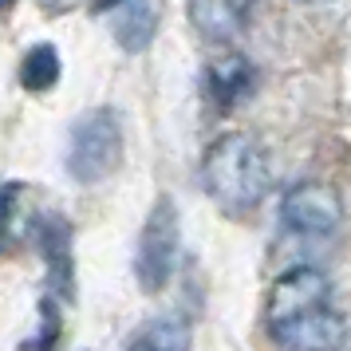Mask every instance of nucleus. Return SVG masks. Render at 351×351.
I'll list each match as a JSON object with an SVG mask.
<instances>
[{"label":"nucleus","mask_w":351,"mask_h":351,"mask_svg":"<svg viewBox=\"0 0 351 351\" xmlns=\"http://www.w3.org/2000/svg\"><path fill=\"white\" fill-rule=\"evenodd\" d=\"M119 4H123V0H91L95 12H111V8H119Z\"/></svg>","instance_id":"9b49d317"},{"label":"nucleus","mask_w":351,"mask_h":351,"mask_svg":"<svg viewBox=\"0 0 351 351\" xmlns=\"http://www.w3.org/2000/svg\"><path fill=\"white\" fill-rule=\"evenodd\" d=\"M114 40L119 48L127 51H143L150 40H154V28H158V8L154 0H123L114 8Z\"/></svg>","instance_id":"6e6552de"},{"label":"nucleus","mask_w":351,"mask_h":351,"mask_svg":"<svg viewBox=\"0 0 351 351\" xmlns=\"http://www.w3.org/2000/svg\"><path fill=\"white\" fill-rule=\"evenodd\" d=\"M20 80H24L28 91H48V87H56V80H60V56H56V48L51 44H36L24 56Z\"/></svg>","instance_id":"9d476101"},{"label":"nucleus","mask_w":351,"mask_h":351,"mask_svg":"<svg viewBox=\"0 0 351 351\" xmlns=\"http://www.w3.org/2000/svg\"><path fill=\"white\" fill-rule=\"evenodd\" d=\"M343 225V202L328 182H300L280 197V229L288 237L324 245Z\"/></svg>","instance_id":"39448f33"},{"label":"nucleus","mask_w":351,"mask_h":351,"mask_svg":"<svg viewBox=\"0 0 351 351\" xmlns=\"http://www.w3.org/2000/svg\"><path fill=\"white\" fill-rule=\"evenodd\" d=\"M178 249H182V221L170 197H158L134 249V276L146 292H162L178 269Z\"/></svg>","instance_id":"20e7f679"},{"label":"nucleus","mask_w":351,"mask_h":351,"mask_svg":"<svg viewBox=\"0 0 351 351\" xmlns=\"http://www.w3.org/2000/svg\"><path fill=\"white\" fill-rule=\"evenodd\" d=\"M190 24L209 44H233L249 20L253 0H190Z\"/></svg>","instance_id":"423d86ee"},{"label":"nucleus","mask_w":351,"mask_h":351,"mask_svg":"<svg viewBox=\"0 0 351 351\" xmlns=\"http://www.w3.org/2000/svg\"><path fill=\"white\" fill-rule=\"evenodd\" d=\"M119 162H123L119 114L107 111V107L80 114L71 123V134H67V174L83 186H95L119 170Z\"/></svg>","instance_id":"7ed1b4c3"},{"label":"nucleus","mask_w":351,"mask_h":351,"mask_svg":"<svg viewBox=\"0 0 351 351\" xmlns=\"http://www.w3.org/2000/svg\"><path fill=\"white\" fill-rule=\"evenodd\" d=\"M123 351H190V328L178 319H154Z\"/></svg>","instance_id":"1a4fd4ad"},{"label":"nucleus","mask_w":351,"mask_h":351,"mask_svg":"<svg viewBox=\"0 0 351 351\" xmlns=\"http://www.w3.org/2000/svg\"><path fill=\"white\" fill-rule=\"evenodd\" d=\"M265 332L276 351H343L348 319L332 304V280L316 265H296L265 296Z\"/></svg>","instance_id":"f257e3e1"},{"label":"nucleus","mask_w":351,"mask_h":351,"mask_svg":"<svg viewBox=\"0 0 351 351\" xmlns=\"http://www.w3.org/2000/svg\"><path fill=\"white\" fill-rule=\"evenodd\" d=\"M269 182H272L269 154L253 134L229 130V134L209 143L206 158H202V186L221 213H229V217L253 213L265 202Z\"/></svg>","instance_id":"f03ea898"},{"label":"nucleus","mask_w":351,"mask_h":351,"mask_svg":"<svg viewBox=\"0 0 351 351\" xmlns=\"http://www.w3.org/2000/svg\"><path fill=\"white\" fill-rule=\"evenodd\" d=\"M253 83H256V71H253V64H249L241 51H225V56H217V60L209 64V71H206L209 99H213L221 111L237 107L241 99H249Z\"/></svg>","instance_id":"0eeeda50"}]
</instances>
